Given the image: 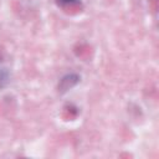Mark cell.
<instances>
[{
    "instance_id": "1",
    "label": "cell",
    "mask_w": 159,
    "mask_h": 159,
    "mask_svg": "<svg viewBox=\"0 0 159 159\" xmlns=\"http://www.w3.org/2000/svg\"><path fill=\"white\" fill-rule=\"evenodd\" d=\"M80 81V77L75 73H71V75H67L65 76L61 81H60V84H58V89L61 92H66L67 89L72 88L73 86L77 84V82Z\"/></svg>"
}]
</instances>
